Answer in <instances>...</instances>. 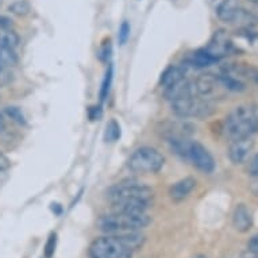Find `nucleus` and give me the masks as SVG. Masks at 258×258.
<instances>
[{
    "label": "nucleus",
    "mask_w": 258,
    "mask_h": 258,
    "mask_svg": "<svg viewBox=\"0 0 258 258\" xmlns=\"http://www.w3.org/2000/svg\"><path fill=\"white\" fill-rule=\"evenodd\" d=\"M153 195L150 186L134 180L116 182L106 192L112 210L123 212H146L152 206Z\"/></svg>",
    "instance_id": "obj_1"
},
{
    "label": "nucleus",
    "mask_w": 258,
    "mask_h": 258,
    "mask_svg": "<svg viewBox=\"0 0 258 258\" xmlns=\"http://www.w3.org/2000/svg\"><path fill=\"white\" fill-rule=\"evenodd\" d=\"M223 132L231 141L253 137L258 133L257 104H241L235 107L224 118Z\"/></svg>",
    "instance_id": "obj_2"
},
{
    "label": "nucleus",
    "mask_w": 258,
    "mask_h": 258,
    "mask_svg": "<svg viewBox=\"0 0 258 258\" xmlns=\"http://www.w3.org/2000/svg\"><path fill=\"white\" fill-rule=\"evenodd\" d=\"M152 219L146 212H123L114 211L107 215L100 216L96 222L98 229L108 235L115 234L141 231L148 227Z\"/></svg>",
    "instance_id": "obj_3"
},
{
    "label": "nucleus",
    "mask_w": 258,
    "mask_h": 258,
    "mask_svg": "<svg viewBox=\"0 0 258 258\" xmlns=\"http://www.w3.org/2000/svg\"><path fill=\"white\" fill-rule=\"evenodd\" d=\"M133 251L127 247L119 234L104 235L91 242L88 249L89 258H132Z\"/></svg>",
    "instance_id": "obj_4"
},
{
    "label": "nucleus",
    "mask_w": 258,
    "mask_h": 258,
    "mask_svg": "<svg viewBox=\"0 0 258 258\" xmlns=\"http://www.w3.org/2000/svg\"><path fill=\"white\" fill-rule=\"evenodd\" d=\"M164 164H165V157L157 149L144 146V148L137 149L130 156L127 161V168L132 170L133 173L152 174L160 172Z\"/></svg>",
    "instance_id": "obj_5"
},
{
    "label": "nucleus",
    "mask_w": 258,
    "mask_h": 258,
    "mask_svg": "<svg viewBox=\"0 0 258 258\" xmlns=\"http://www.w3.org/2000/svg\"><path fill=\"white\" fill-rule=\"evenodd\" d=\"M172 111L177 115L178 118L188 119H204L211 116L214 112V106L210 100L196 96V95H189V96H182L176 100L170 102Z\"/></svg>",
    "instance_id": "obj_6"
},
{
    "label": "nucleus",
    "mask_w": 258,
    "mask_h": 258,
    "mask_svg": "<svg viewBox=\"0 0 258 258\" xmlns=\"http://www.w3.org/2000/svg\"><path fill=\"white\" fill-rule=\"evenodd\" d=\"M186 161L192 162V165L196 169H199L203 173H212L216 168L215 160L212 154L207 150V148L198 141H190Z\"/></svg>",
    "instance_id": "obj_7"
},
{
    "label": "nucleus",
    "mask_w": 258,
    "mask_h": 258,
    "mask_svg": "<svg viewBox=\"0 0 258 258\" xmlns=\"http://www.w3.org/2000/svg\"><path fill=\"white\" fill-rule=\"evenodd\" d=\"M220 73L233 76L246 85L251 84L258 88V67L251 63H226L220 69Z\"/></svg>",
    "instance_id": "obj_8"
},
{
    "label": "nucleus",
    "mask_w": 258,
    "mask_h": 258,
    "mask_svg": "<svg viewBox=\"0 0 258 258\" xmlns=\"http://www.w3.org/2000/svg\"><path fill=\"white\" fill-rule=\"evenodd\" d=\"M194 87H195L196 96H200L206 100L215 98L223 89L218 75H212V73H203L194 79Z\"/></svg>",
    "instance_id": "obj_9"
},
{
    "label": "nucleus",
    "mask_w": 258,
    "mask_h": 258,
    "mask_svg": "<svg viewBox=\"0 0 258 258\" xmlns=\"http://www.w3.org/2000/svg\"><path fill=\"white\" fill-rule=\"evenodd\" d=\"M253 137L247 138H239V140L231 141L229 146V158L234 165H243L251 157V153L254 150Z\"/></svg>",
    "instance_id": "obj_10"
},
{
    "label": "nucleus",
    "mask_w": 258,
    "mask_h": 258,
    "mask_svg": "<svg viewBox=\"0 0 258 258\" xmlns=\"http://www.w3.org/2000/svg\"><path fill=\"white\" fill-rule=\"evenodd\" d=\"M204 49L218 61V59L223 58L226 55L231 54L235 50V46H234V42L224 30H218V31H215V34L211 38L210 43H208V46L204 47Z\"/></svg>",
    "instance_id": "obj_11"
},
{
    "label": "nucleus",
    "mask_w": 258,
    "mask_h": 258,
    "mask_svg": "<svg viewBox=\"0 0 258 258\" xmlns=\"http://www.w3.org/2000/svg\"><path fill=\"white\" fill-rule=\"evenodd\" d=\"M242 9L239 0H222L216 7V15L224 23H235Z\"/></svg>",
    "instance_id": "obj_12"
},
{
    "label": "nucleus",
    "mask_w": 258,
    "mask_h": 258,
    "mask_svg": "<svg viewBox=\"0 0 258 258\" xmlns=\"http://www.w3.org/2000/svg\"><path fill=\"white\" fill-rule=\"evenodd\" d=\"M233 226L239 233H247L251 229L253 216L246 204L239 203L235 206L233 211Z\"/></svg>",
    "instance_id": "obj_13"
},
{
    "label": "nucleus",
    "mask_w": 258,
    "mask_h": 258,
    "mask_svg": "<svg viewBox=\"0 0 258 258\" xmlns=\"http://www.w3.org/2000/svg\"><path fill=\"white\" fill-rule=\"evenodd\" d=\"M196 188V180L194 177H184L178 180L169 188V196L173 202H182L192 194Z\"/></svg>",
    "instance_id": "obj_14"
},
{
    "label": "nucleus",
    "mask_w": 258,
    "mask_h": 258,
    "mask_svg": "<svg viewBox=\"0 0 258 258\" xmlns=\"http://www.w3.org/2000/svg\"><path fill=\"white\" fill-rule=\"evenodd\" d=\"M186 68H188L186 65H169L161 75V87L168 89L186 79Z\"/></svg>",
    "instance_id": "obj_15"
},
{
    "label": "nucleus",
    "mask_w": 258,
    "mask_h": 258,
    "mask_svg": "<svg viewBox=\"0 0 258 258\" xmlns=\"http://www.w3.org/2000/svg\"><path fill=\"white\" fill-rule=\"evenodd\" d=\"M215 62L216 59L206 49H200V50L194 51L185 59L186 67H192V68H207V67H210V65Z\"/></svg>",
    "instance_id": "obj_16"
},
{
    "label": "nucleus",
    "mask_w": 258,
    "mask_h": 258,
    "mask_svg": "<svg viewBox=\"0 0 258 258\" xmlns=\"http://www.w3.org/2000/svg\"><path fill=\"white\" fill-rule=\"evenodd\" d=\"M19 43V35L10 30L9 27H0V47H14L18 46Z\"/></svg>",
    "instance_id": "obj_17"
},
{
    "label": "nucleus",
    "mask_w": 258,
    "mask_h": 258,
    "mask_svg": "<svg viewBox=\"0 0 258 258\" xmlns=\"http://www.w3.org/2000/svg\"><path fill=\"white\" fill-rule=\"evenodd\" d=\"M17 63V54L14 49L10 47H0V69L9 68Z\"/></svg>",
    "instance_id": "obj_18"
},
{
    "label": "nucleus",
    "mask_w": 258,
    "mask_h": 258,
    "mask_svg": "<svg viewBox=\"0 0 258 258\" xmlns=\"http://www.w3.org/2000/svg\"><path fill=\"white\" fill-rule=\"evenodd\" d=\"M10 13H13L14 15H18V17H25L27 15L30 11V5L25 0H19V2H15L9 7Z\"/></svg>",
    "instance_id": "obj_19"
},
{
    "label": "nucleus",
    "mask_w": 258,
    "mask_h": 258,
    "mask_svg": "<svg viewBox=\"0 0 258 258\" xmlns=\"http://www.w3.org/2000/svg\"><path fill=\"white\" fill-rule=\"evenodd\" d=\"M120 137V127L115 120H111L110 124L107 126V133H106V140L110 142H114Z\"/></svg>",
    "instance_id": "obj_20"
},
{
    "label": "nucleus",
    "mask_w": 258,
    "mask_h": 258,
    "mask_svg": "<svg viewBox=\"0 0 258 258\" xmlns=\"http://www.w3.org/2000/svg\"><path fill=\"white\" fill-rule=\"evenodd\" d=\"M55 246H57V234L51 233L47 238L46 245H45V257L51 258L54 255Z\"/></svg>",
    "instance_id": "obj_21"
},
{
    "label": "nucleus",
    "mask_w": 258,
    "mask_h": 258,
    "mask_svg": "<svg viewBox=\"0 0 258 258\" xmlns=\"http://www.w3.org/2000/svg\"><path fill=\"white\" fill-rule=\"evenodd\" d=\"M246 172L251 177L258 178V153L246 162Z\"/></svg>",
    "instance_id": "obj_22"
},
{
    "label": "nucleus",
    "mask_w": 258,
    "mask_h": 258,
    "mask_svg": "<svg viewBox=\"0 0 258 258\" xmlns=\"http://www.w3.org/2000/svg\"><path fill=\"white\" fill-rule=\"evenodd\" d=\"M111 79H112V68L108 69V72L106 75V79L103 81L102 89H100V99L104 100L108 95V91H110V85H111Z\"/></svg>",
    "instance_id": "obj_23"
},
{
    "label": "nucleus",
    "mask_w": 258,
    "mask_h": 258,
    "mask_svg": "<svg viewBox=\"0 0 258 258\" xmlns=\"http://www.w3.org/2000/svg\"><path fill=\"white\" fill-rule=\"evenodd\" d=\"M128 37H130V25L127 22H123L119 27V42H120V45H124Z\"/></svg>",
    "instance_id": "obj_24"
},
{
    "label": "nucleus",
    "mask_w": 258,
    "mask_h": 258,
    "mask_svg": "<svg viewBox=\"0 0 258 258\" xmlns=\"http://www.w3.org/2000/svg\"><path fill=\"white\" fill-rule=\"evenodd\" d=\"M247 249H249V253L258 255V234L250 238L249 242H247Z\"/></svg>",
    "instance_id": "obj_25"
},
{
    "label": "nucleus",
    "mask_w": 258,
    "mask_h": 258,
    "mask_svg": "<svg viewBox=\"0 0 258 258\" xmlns=\"http://www.w3.org/2000/svg\"><path fill=\"white\" fill-rule=\"evenodd\" d=\"M7 112H9L10 116L15 119L17 122H19V123L23 122V115H22L21 110H19V108H17V107H9V108H7Z\"/></svg>",
    "instance_id": "obj_26"
},
{
    "label": "nucleus",
    "mask_w": 258,
    "mask_h": 258,
    "mask_svg": "<svg viewBox=\"0 0 258 258\" xmlns=\"http://www.w3.org/2000/svg\"><path fill=\"white\" fill-rule=\"evenodd\" d=\"M11 168V161L5 153L0 152V172H6Z\"/></svg>",
    "instance_id": "obj_27"
},
{
    "label": "nucleus",
    "mask_w": 258,
    "mask_h": 258,
    "mask_svg": "<svg viewBox=\"0 0 258 258\" xmlns=\"http://www.w3.org/2000/svg\"><path fill=\"white\" fill-rule=\"evenodd\" d=\"M11 26V19L5 15H0V27H10Z\"/></svg>",
    "instance_id": "obj_28"
},
{
    "label": "nucleus",
    "mask_w": 258,
    "mask_h": 258,
    "mask_svg": "<svg viewBox=\"0 0 258 258\" xmlns=\"http://www.w3.org/2000/svg\"><path fill=\"white\" fill-rule=\"evenodd\" d=\"M250 190H251V194H253L254 196H258V181L251 184V186H250Z\"/></svg>",
    "instance_id": "obj_29"
},
{
    "label": "nucleus",
    "mask_w": 258,
    "mask_h": 258,
    "mask_svg": "<svg viewBox=\"0 0 258 258\" xmlns=\"http://www.w3.org/2000/svg\"><path fill=\"white\" fill-rule=\"evenodd\" d=\"M5 118H3V115L0 114V132H2V130H3V128H5Z\"/></svg>",
    "instance_id": "obj_30"
},
{
    "label": "nucleus",
    "mask_w": 258,
    "mask_h": 258,
    "mask_svg": "<svg viewBox=\"0 0 258 258\" xmlns=\"http://www.w3.org/2000/svg\"><path fill=\"white\" fill-rule=\"evenodd\" d=\"M250 3H253V5H255V6H258V0H249Z\"/></svg>",
    "instance_id": "obj_31"
},
{
    "label": "nucleus",
    "mask_w": 258,
    "mask_h": 258,
    "mask_svg": "<svg viewBox=\"0 0 258 258\" xmlns=\"http://www.w3.org/2000/svg\"><path fill=\"white\" fill-rule=\"evenodd\" d=\"M192 258H207L206 255H196V257H192Z\"/></svg>",
    "instance_id": "obj_32"
},
{
    "label": "nucleus",
    "mask_w": 258,
    "mask_h": 258,
    "mask_svg": "<svg viewBox=\"0 0 258 258\" xmlns=\"http://www.w3.org/2000/svg\"><path fill=\"white\" fill-rule=\"evenodd\" d=\"M0 71H2V69H0Z\"/></svg>",
    "instance_id": "obj_33"
}]
</instances>
